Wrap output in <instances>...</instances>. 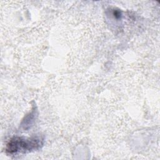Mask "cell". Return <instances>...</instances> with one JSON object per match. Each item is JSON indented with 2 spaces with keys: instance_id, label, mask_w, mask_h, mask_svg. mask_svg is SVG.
Returning <instances> with one entry per match:
<instances>
[{
  "instance_id": "cell-1",
  "label": "cell",
  "mask_w": 160,
  "mask_h": 160,
  "mask_svg": "<svg viewBox=\"0 0 160 160\" xmlns=\"http://www.w3.org/2000/svg\"><path fill=\"white\" fill-rule=\"evenodd\" d=\"M38 146L36 139L25 140L21 138H14L11 140L8 144L7 150L9 152H16L18 151H25L34 148Z\"/></svg>"
}]
</instances>
